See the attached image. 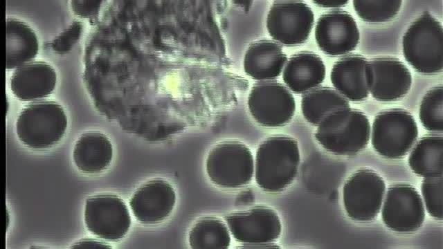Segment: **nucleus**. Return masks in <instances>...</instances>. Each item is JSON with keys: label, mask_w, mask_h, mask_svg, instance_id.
<instances>
[{"label": "nucleus", "mask_w": 443, "mask_h": 249, "mask_svg": "<svg viewBox=\"0 0 443 249\" xmlns=\"http://www.w3.org/2000/svg\"><path fill=\"white\" fill-rule=\"evenodd\" d=\"M401 1H353V6L357 15L370 23L389 21L397 15Z\"/></svg>", "instance_id": "a878e982"}, {"label": "nucleus", "mask_w": 443, "mask_h": 249, "mask_svg": "<svg viewBox=\"0 0 443 249\" xmlns=\"http://www.w3.org/2000/svg\"><path fill=\"white\" fill-rule=\"evenodd\" d=\"M370 125L368 118L350 108L336 110L318 125L315 138L327 151L336 155H353L368 143Z\"/></svg>", "instance_id": "f03ea898"}, {"label": "nucleus", "mask_w": 443, "mask_h": 249, "mask_svg": "<svg viewBox=\"0 0 443 249\" xmlns=\"http://www.w3.org/2000/svg\"><path fill=\"white\" fill-rule=\"evenodd\" d=\"M253 194L251 190H246L240 193L237 199V203L239 205H247L253 201Z\"/></svg>", "instance_id": "7c9ffc66"}, {"label": "nucleus", "mask_w": 443, "mask_h": 249, "mask_svg": "<svg viewBox=\"0 0 443 249\" xmlns=\"http://www.w3.org/2000/svg\"><path fill=\"white\" fill-rule=\"evenodd\" d=\"M386 190L383 180L374 172L361 169L343 187L345 210L352 219L368 221L378 214Z\"/></svg>", "instance_id": "9d476101"}, {"label": "nucleus", "mask_w": 443, "mask_h": 249, "mask_svg": "<svg viewBox=\"0 0 443 249\" xmlns=\"http://www.w3.org/2000/svg\"><path fill=\"white\" fill-rule=\"evenodd\" d=\"M287 57L276 42L262 39L253 42L244 59L246 73L257 80H269L280 74Z\"/></svg>", "instance_id": "a211bd4d"}, {"label": "nucleus", "mask_w": 443, "mask_h": 249, "mask_svg": "<svg viewBox=\"0 0 443 249\" xmlns=\"http://www.w3.org/2000/svg\"><path fill=\"white\" fill-rule=\"evenodd\" d=\"M67 118L62 107L53 101H39L25 107L19 114L16 131L27 147L44 149L57 143L64 136Z\"/></svg>", "instance_id": "20e7f679"}, {"label": "nucleus", "mask_w": 443, "mask_h": 249, "mask_svg": "<svg viewBox=\"0 0 443 249\" xmlns=\"http://www.w3.org/2000/svg\"><path fill=\"white\" fill-rule=\"evenodd\" d=\"M315 38L325 54L336 56L354 50L359 40V31L352 15L342 10L323 14L318 19Z\"/></svg>", "instance_id": "ddd939ff"}, {"label": "nucleus", "mask_w": 443, "mask_h": 249, "mask_svg": "<svg viewBox=\"0 0 443 249\" xmlns=\"http://www.w3.org/2000/svg\"><path fill=\"white\" fill-rule=\"evenodd\" d=\"M419 119L428 131H443V88L435 86L430 89L422 99L419 109Z\"/></svg>", "instance_id": "393cba45"}, {"label": "nucleus", "mask_w": 443, "mask_h": 249, "mask_svg": "<svg viewBox=\"0 0 443 249\" xmlns=\"http://www.w3.org/2000/svg\"><path fill=\"white\" fill-rule=\"evenodd\" d=\"M39 44L34 30L15 19L6 20V68L13 69L30 62L37 54Z\"/></svg>", "instance_id": "412c9836"}, {"label": "nucleus", "mask_w": 443, "mask_h": 249, "mask_svg": "<svg viewBox=\"0 0 443 249\" xmlns=\"http://www.w3.org/2000/svg\"><path fill=\"white\" fill-rule=\"evenodd\" d=\"M381 216L392 230L411 232L422 225L425 210L417 190L409 185L399 184L388 189Z\"/></svg>", "instance_id": "f8f14e48"}, {"label": "nucleus", "mask_w": 443, "mask_h": 249, "mask_svg": "<svg viewBox=\"0 0 443 249\" xmlns=\"http://www.w3.org/2000/svg\"><path fill=\"white\" fill-rule=\"evenodd\" d=\"M73 248H110L108 244L105 242L96 241V240H82L78 243H76Z\"/></svg>", "instance_id": "c756f323"}, {"label": "nucleus", "mask_w": 443, "mask_h": 249, "mask_svg": "<svg viewBox=\"0 0 443 249\" xmlns=\"http://www.w3.org/2000/svg\"><path fill=\"white\" fill-rule=\"evenodd\" d=\"M408 163L411 169L422 177L431 178L442 176V136L433 134L422 138L411 151Z\"/></svg>", "instance_id": "4be33fe9"}, {"label": "nucleus", "mask_w": 443, "mask_h": 249, "mask_svg": "<svg viewBox=\"0 0 443 249\" xmlns=\"http://www.w3.org/2000/svg\"><path fill=\"white\" fill-rule=\"evenodd\" d=\"M418 129L413 117L401 109L383 111L375 118L372 144L380 155L390 159L405 156L415 142Z\"/></svg>", "instance_id": "423d86ee"}, {"label": "nucleus", "mask_w": 443, "mask_h": 249, "mask_svg": "<svg viewBox=\"0 0 443 249\" xmlns=\"http://www.w3.org/2000/svg\"><path fill=\"white\" fill-rule=\"evenodd\" d=\"M225 220L233 237L246 244L272 243L281 233L279 216L266 206L257 205L234 212L227 215Z\"/></svg>", "instance_id": "9b49d317"}, {"label": "nucleus", "mask_w": 443, "mask_h": 249, "mask_svg": "<svg viewBox=\"0 0 443 249\" xmlns=\"http://www.w3.org/2000/svg\"><path fill=\"white\" fill-rule=\"evenodd\" d=\"M87 228L98 237L111 241L122 239L128 232L131 216L124 201L112 194H100L87 200Z\"/></svg>", "instance_id": "1a4fd4ad"}, {"label": "nucleus", "mask_w": 443, "mask_h": 249, "mask_svg": "<svg viewBox=\"0 0 443 249\" xmlns=\"http://www.w3.org/2000/svg\"><path fill=\"white\" fill-rule=\"evenodd\" d=\"M369 91L383 102L394 101L404 96L410 88L412 77L408 68L393 57H378L368 62Z\"/></svg>", "instance_id": "4468645a"}, {"label": "nucleus", "mask_w": 443, "mask_h": 249, "mask_svg": "<svg viewBox=\"0 0 443 249\" xmlns=\"http://www.w3.org/2000/svg\"><path fill=\"white\" fill-rule=\"evenodd\" d=\"M102 4L101 1H72L71 7L74 12L82 17H90L96 15Z\"/></svg>", "instance_id": "c85d7f7f"}, {"label": "nucleus", "mask_w": 443, "mask_h": 249, "mask_svg": "<svg viewBox=\"0 0 443 249\" xmlns=\"http://www.w3.org/2000/svg\"><path fill=\"white\" fill-rule=\"evenodd\" d=\"M82 24L74 21L52 43L53 50L57 53H66L71 50L79 39L82 33Z\"/></svg>", "instance_id": "cd10ccee"}, {"label": "nucleus", "mask_w": 443, "mask_h": 249, "mask_svg": "<svg viewBox=\"0 0 443 249\" xmlns=\"http://www.w3.org/2000/svg\"><path fill=\"white\" fill-rule=\"evenodd\" d=\"M314 21V13L305 2L275 1L268 12L266 28L275 41L285 46H295L307 40Z\"/></svg>", "instance_id": "6e6552de"}, {"label": "nucleus", "mask_w": 443, "mask_h": 249, "mask_svg": "<svg viewBox=\"0 0 443 249\" xmlns=\"http://www.w3.org/2000/svg\"><path fill=\"white\" fill-rule=\"evenodd\" d=\"M330 78L339 93L352 101H361L368 95L369 64L361 55H349L338 60Z\"/></svg>", "instance_id": "f3484780"}, {"label": "nucleus", "mask_w": 443, "mask_h": 249, "mask_svg": "<svg viewBox=\"0 0 443 249\" xmlns=\"http://www.w3.org/2000/svg\"><path fill=\"white\" fill-rule=\"evenodd\" d=\"M325 66L321 58L312 52H300L288 61L282 78L288 87L296 93L311 90L323 82Z\"/></svg>", "instance_id": "6ab92c4d"}, {"label": "nucleus", "mask_w": 443, "mask_h": 249, "mask_svg": "<svg viewBox=\"0 0 443 249\" xmlns=\"http://www.w3.org/2000/svg\"><path fill=\"white\" fill-rule=\"evenodd\" d=\"M299 163L296 140L283 135L270 136L260 144L256 152L255 181L266 192H280L293 181Z\"/></svg>", "instance_id": "f257e3e1"}, {"label": "nucleus", "mask_w": 443, "mask_h": 249, "mask_svg": "<svg viewBox=\"0 0 443 249\" xmlns=\"http://www.w3.org/2000/svg\"><path fill=\"white\" fill-rule=\"evenodd\" d=\"M189 243L192 248L196 249L227 248L230 243L229 230L217 218L200 219L189 232Z\"/></svg>", "instance_id": "b1692460"}, {"label": "nucleus", "mask_w": 443, "mask_h": 249, "mask_svg": "<svg viewBox=\"0 0 443 249\" xmlns=\"http://www.w3.org/2000/svg\"><path fill=\"white\" fill-rule=\"evenodd\" d=\"M113 149L109 138L97 131L87 132L77 140L73 158L79 170L95 174L104 170L109 165Z\"/></svg>", "instance_id": "aec40b11"}, {"label": "nucleus", "mask_w": 443, "mask_h": 249, "mask_svg": "<svg viewBox=\"0 0 443 249\" xmlns=\"http://www.w3.org/2000/svg\"><path fill=\"white\" fill-rule=\"evenodd\" d=\"M314 2L322 7L336 8L345 5L347 1H314Z\"/></svg>", "instance_id": "2f4dec72"}, {"label": "nucleus", "mask_w": 443, "mask_h": 249, "mask_svg": "<svg viewBox=\"0 0 443 249\" xmlns=\"http://www.w3.org/2000/svg\"><path fill=\"white\" fill-rule=\"evenodd\" d=\"M248 107L260 124L276 127L290 121L296 110V102L293 95L283 84L264 80L253 86L248 98Z\"/></svg>", "instance_id": "0eeeda50"}, {"label": "nucleus", "mask_w": 443, "mask_h": 249, "mask_svg": "<svg viewBox=\"0 0 443 249\" xmlns=\"http://www.w3.org/2000/svg\"><path fill=\"white\" fill-rule=\"evenodd\" d=\"M406 60L419 73L433 74L443 68V28L440 22L424 12L403 37Z\"/></svg>", "instance_id": "7ed1b4c3"}, {"label": "nucleus", "mask_w": 443, "mask_h": 249, "mask_svg": "<svg viewBox=\"0 0 443 249\" xmlns=\"http://www.w3.org/2000/svg\"><path fill=\"white\" fill-rule=\"evenodd\" d=\"M347 108H350V104L344 96L329 87L312 89L305 93L301 100L303 116L315 126L331 113Z\"/></svg>", "instance_id": "5701e85b"}, {"label": "nucleus", "mask_w": 443, "mask_h": 249, "mask_svg": "<svg viewBox=\"0 0 443 249\" xmlns=\"http://www.w3.org/2000/svg\"><path fill=\"white\" fill-rule=\"evenodd\" d=\"M206 168L209 178L217 186L237 188L251 181L253 158L244 144L237 141L223 142L210 151Z\"/></svg>", "instance_id": "39448f33"}, {"label": "nucleus", "mask_w": 443, "mask_h": 249, "mask_svg": "<svg viewBox=\"0 0 443 249\" xmlns=\"http://www.w3.org/2000/svg\"><path fill=\"white\" fill-rule=\"evenodd\" d=\"M175 201L176 194L172 185L165 180L154 179L136 190L129 205L138 221L154 224L169 216Z\"/></svg>", "instance_id": "2eb2a0df"}, {"label": "nucleus", "mask_w": 443, "mask_h": 249, "mask_svg": "<svg viewBox=\"0 0 443 249\" xmlns=\"http://www.w3.org/2000/svg\"><path fill=\"white\" fill-rule=\"evenodd\" d=\"M57 75L54 68L44 62H30L13 73L10 88L20 100L32 101L50 95L56 84Z\"/></svg>", "instance_id": "dca6fc26"}, {"label": "nucleus", "mask_w": 443, "mask_h": 249, "mask_svg": "<svg viewBox=\"0 0 443 249\" xmlns=\"http://www.w3.org/2000/svg\"><path fill=\"white\" fill-rule=\"evenodd\" d=\"M422 192L426 210L435 219L443 218V177L425 178L422 184Z\"/></svg>", "instance_id": "bb28decb"}]
</instances>
